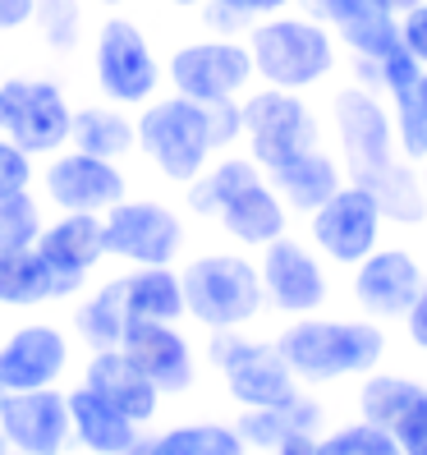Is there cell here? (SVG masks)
Returning a JSON list of instances; mask_svg holds the SVG:
<instances>
[{
    "label": "cell",
    "instance_id": "1",
    "mask_svg": "<svg viewBox=\"0 0 427 455\" xmlns=\"http://www.w3.org/2000/svg\"><path fill=\"white\" fill-rule=\"evenodd\" d=\"M276 350L308 391H327L340 382H359L372 368L391 363L395 340L391 327L372 323L363 313H312L281 323Z\"/></svg>",
    "mask_w": 427,
    "mask_h": 455
},
{
    "label": "cell",
    "instance_id": "2",
    "mask_svg": "<svg viewBox=\"0 0 427 455\" xmlns=\"http://www.w3.org/2000/svg\"><path fill=\"white\" fill-rule=\"evenodd\" d=\"M184 308L189 323L202 331H239L257 327L266 317V294L257 253L249 249H202L179 262Z\"/></svg>",
    "mask_w": 427,
    "mask_h": 455
},
{
    "label": "cell",
    "instance_id": "3",
    "mask_svg": "<svg viewBox=\"0 0 427 455\" xmlns=\"http://www.w3.org/2000/svg\"><path fill=\"white\" fill-rule=\"evenodd\" d=\"M202 368L221 378V391L234 410H281L304 391V382L276 350V336H253V327L207 331Z\"/></svg>",
    "mask_w": 427,
    "mask_h": 455
},
{
    "label": "cell",
    "instance_id": "4",
    "mask_svg": "<svg viewBox=\"0 0 427 455\" xmlns=\"http://www.w3.org/2000/svg\"><path fill=\"white\" fill-rule=\"evenodd\" d=\"M249 56L266 88L308 92L336 69V33L312 14H272L249 28Z\"/></svg>",
    "mask_w": 427,
    "mask_h": 455
},
{
    "label": "cell",
    "instance_id": "5",
    "mask_svg": "<svg viewBox=\"0 0 427 455\" xmlns=\"http://www.w3.org/2000/svg\"><path fill=\"white\" fill-rule=\"evenodd\" d=\"M138 152L156 171V180L175 184V189H189L211 166V156H217L207 106L179 97V92L152 97L147 106H138Z\"/></svg>",
    "mask_w": 427,
    "mask_h": 455
},
{
    "label": "cell",
    "instance_id": "6",
    "mask_svg": "<svg viewBox=\"0 0 427 455\" xmlns=\"http://www.w3.org/2000/svg\"><path fill=\"white\" fill-rule=\"evenodd\" d=\"M331 129H336L344 175L368 184V189H377L391 171L405 166V152L395 143L391 106L368 84H350L331 97Z\"/></svg>",
    "mask_w": 427,
    "mask_h": 455
},
{
    "label": "cell",
    "instance_id": "7",
    "mask_svg": "<svg viewBox=\"0 0 427 455\" xmlns=\"http://www.w3.org/2000/svg\"><path fill=\"white\" fill-rule=\"evenodd\" d=\"M92 84L101 101H115L124 111H138L162 92L166 65L156 60L152 37L129 14H106L92 28Z\"/></svg>",
    "mask_w": 427,
    "mask_h": 455
},
{
    "label": "cell",
    "instance_id": "8",
    "mask_svg": "<svg viewBox=\"0 0 427 455\" xmlns=\"http://www.w3.org/2000/svg\"><path fill=\"white\" fill-rule=\"evenodd\" d=\"M257 272H262V294L266 313H276L281 323L289 317H312L331 313L336 304V267L308 244V235H281L266 249H257Z\"/></svg>",
    "mask_w": 427,
    "mask_h": 455
},
{
    "label": "cell",
    "instance_id": "9",
    "mask_svg": "<svg viewBox=\"0 0 427 455\" xmlns=\"http://www.w3.org/2000/svg\"><path fill=\"white\" fill-rule=\"evenodd\" d=\"M106 258L124 267H179L189 258V221L166 198L129 194L101 217Z\"/></svg>",
    "mask_w": 427,
    "mask_h": 455
},
{
    "label": "cell",
    "instance_id": "10",
    "mask_svg": "<svg viewBox=\"0 0 427 455\" xmlns=\"http://www.w3.org/2000/svg\"><path fill=\"white\" fill-rule=\"evenodd\" d=\"M74 101L46 74H5L0 78V133L33 156H56L69 148Z\"/></svg>",
    "mask_w": 427,
    "mask_h": 455
},
{
    "label": "cell",
    "instance_id": "11",
    "mask_svg": "<svg viewBox=\"0 0 427 455\" xmlns=\"http://www.w3.org/2000/svg\"><path fill=\"white\" fill-rule=\"evenodd\" d=\"M304 230H308V244L322 253L336 272H350V267H359L382 244L386 212H382L377 194H372L368 184L344 180L312 217H304Z\"/></svg>",
    "mask_w": 427,
    "mask_h": 455
},
{
    "label": "cell",
    "instance_id": "12",
    "mask_svg": "<svg viewBox=\"0 0 427 455\" xmlns=\"http://www.w3.org/2000/svg\"><path fill=\"white\" fill-rule=\"evenodd\" d=\"M253 56H249V42L244 37H194L170 51L166 60V84L170 92L202 101V106H217V101H239L253 88Z\"/></svg>",
    "mask_w": 427,
    "mask_h": 455
},
{
    "label": "cell",
    "instance_id": "13",
    "mask_svg": "<svg viewBox=\"0 0 427 455\" xmlns=\"http://www.w3.org/2000/svg\"><path fill=\"white\" fill-rule=\"evenodd\" d=\"M239 111H244V152L262 171H272L289 156H299L308 148L322 143L317 133V116L312 106L299 92H285V88H249L239 97Z\"/></svg>",
    "mask_w": 427,
    "mask_h": 455
},
{
    "label": "cell",
    "instance_id": "14",
    "mask_svg": "<svg viewBox=\"0 0 427 455\" xmlns=\"http://www.w3.org/2000/svg\"><path fill=\"white\" fill-rule=\"evenodd\" d=\"M423 281H427V262L409 244H377L359 267H350L344 299H350L354 313L372 317V323L399 327V317L409 313Z\"/></svg>",
    "mask_w": 427,
    "mask_h": 455
},
{
    "label": "cell",
    "instance_id": "15",
    "mask_svg": "<svg viewBox=\"0 0 427 455\" xmlns=\"http://www.w3.org/2000/svg\"><path fill=\"white\" fill-rule=\"evenodd\" d=\"M37 189L51 212H97V217H106L120 198H129V171L124 162L60 148L37 171Z\"/></svg>",
    "mask_w": 427,
    "mask_h": 455
},
{
    "label": "cell",
    "instance_id": "16",
    "mask_svg": "<svg viewBox=\"0 0 427 455\" xmlns=\"http://www.w3.org/2000/svg\"><path fill=\"white\" fill-rule=\"evenodd\" d=\"M74 368V331L51 323V317H33L5 331L0 340V382L10 391H42L60 387Z\"/></svg>",
    "mask_w": 427,
    "mask_h": 455
},
{
    "label": "cell",
    "instance_id": "17",
    "mask_svg": "<svg viewBox=\"0 0 427 455\" xmlns=\"http://www.w3.org/2000/svg\"><path fill=\"white\" fill-rule=\"evenodd\" d=\"M120 350L162 387L166 400L189 395L202 378V355H198L194 336L184 331V323H143V317H129Z\"/></svg>",
    "mask_w": 427,
    "mask_h": 455
},
{
    "label": "cell",
    "instance_id": "18",
    "mask_svg": "<svg viewBox=\"0 0 427 455\" xmlns=\"http://www.w3.org/2000/svg\"><path fill=\"white\" fill-rule=\"evenodd\" d=\"M0 433L10 437L19 455H69L74 451L69 395L60 387L10 391L5 405H0Z\"/></svg>",
    "mask_w": 427,
    "mask_h": 455
},
{
    "label": "cell",
    "instance_id": "19",
    "mask_svg": "<svg viewBox=\"0 0 427 455\" xmlns=\"http://www.w3.org/2000/svg\"><path fill=\"white\" fill-rule=\"evenodd\" d=\"M37 253L65 281L69 304H74L92 285L97 267L106 262V226L97 212H56V217H46L37 235Z\"/></svg>",
    "mask_w": 427,
    "mask_h": 455
},
{
    "label": "cell",
    "instance_id": "20",
    "mask_svg": "<svg viewBox=\"0 0 427 455\" xmlns=\"http://www.w3.org/2000/svg\"><path fill=\"white\" fill-rule=\"evenodd\" d=\"M78 382L106 395L115 410H124L138 427H156L166 414V395L147 372L133 363L124 350H88V363L78 372Z\"/></svg>",
    "mask_w": 427,
    "mask_h": 455
},
{
    "label": "cell",
    "instance_id": "21",
    "mask_svg": "<svg viewBox=\"0 0 427 455\" xmlns=\"http://www.w3.org/2000/svg\"><path fill=\"white\" fill-rule=\"evenodd\" d=\"M211 226H217L234 249L257 253V249L272 244V239H281V235L295 230V212H289L285 198L272 189V180L257 175V180H249L239 194H230V198L221 203V212H217V221H211Z\"/></svg>",
    "mask_w": 427,
    "mask_h": 455
},
{
    "label": "cell",
    "instance_id": "22",
    "mask_svg": "<svg viewBox=\"0 0 427 455\" xmlns=\"http://www.w3.org/2000/svg\"><path fill=\"white\" fill-rule=\"evenodd\" d=\"M69 395V423H74V451L83 455H133L147 427H138L124 410H115L106 395L78 382Z\"/></svg>",
    "mask_w": 427,
    "mask_h": 455
},
{
    "label": "cell",
    "instance_id": "23",
    "mask_svg": "<svg viewBox=\"0 0 427 455\" xmlns=\"http://www.w3.org/2000/svg\"><path fill=\"white\" fill-rule=\"evenodd\" d=\"M266 180H272V189L285 198V207L295 212V217H312V212L322 207L350 175H344L340 156H331L322 143H317V148H308L299 156H289V162L272 166Z\"/></svg>",
    "mask_w": 427,
    "mask_h": 455
},
{
    "label": "cell",
    "instance_id": "24",
    "mask_svg": "<svg viewBox=\"0 0 427 455\" xmlns=\"http://www.w3.org/2000/svg\"><path fill=\"white\" fill-rule=\"evenodd\" d=\"M133 455H253L234 419H179L143 433Z\"/></svg>",
    "mask_w": 427,
    "mask_h": 455
},
{
    "label": "cell",
    "instance_id": "25",
    "mask_svg": "<svg viewBox=\"0 0 427 455\" xmlns=\"http://www.w3.org/2000/svg\"><path fill=\"white\" fill-rule=\"evenodd\" d=\"M46 304H69V290L37 253V244L0 249V308H46Z\"/></svg>",
    "mask_w": 427,
    "mask_h": 455
},
{
    "label": "cell",
    "instance_id": "26",
    "mask_svg": "<svg viewBox=\"0 0 427 455\" xmlns=\"http://www.w3.org/2000/svg\"><path fill=\"white\" fill-rule=\"evenodd\" d=\"M69 148L106 156V162H129L138 152V116H129L115 101H88L74 106Z\"/></svg>",
    "mask_w": 427,
    "mask_h": 455
},
{
    "label": "cell",
    "instance_id": "27",
    "mask_svg": "<svg viewBox=\"0 0 427 455\" xmlns=\"http://www.w3.org/2000/svg\"><path fill=\"white\" fill-rule=\"evenodd\" d=\"M129 327V308H124V276L115 272L111 281H97L74 299L69 331L83 350H120Z\"/></svg>",
    "mask_w": 427,
    "mask_h": 455
},
{
    "label": "cell",
    "instance_id": "28",
    "mask_svg": "<svg viewBox=\"0 0 427 455\" xmlns=\"http://www.w3.org/2000/svg\"><path fill=\"white\" fill-rule=\"evenodd\" d=\"M124 308L143 323H189L179 267H124Z\"/></svg>",
    "mask_w": 427,
    "mask_h": 455
},
{
    "label": "cell",
    "instance_id": "29",
    "mask_svg": "<svg viewBox=\"0 0 427 455\" xmlns=\"http://www.w3.org/2000/svg\"><path fill=\"white\" fill-rule=\"evenodd\" d=\"M423 391H427V378H418L409 368L382 363V368H372L368 378L354 382V414L377 423V427H395V419L405 414Z\"/></svg>",
    "mask_w": 427,
    "mask_h": 455
},
{
    "label": "cell",
    "instance_id": "30",
    "mask_svg": "<svg viewBox=\"0 0 427 455\" xmlns=\"http://www.w3.org/2000/svg\"><path fill=\"white\" fill-rule=\"evenodd\" d=\"M266 175L249 152H221V156H211V166L184 189V207H189V217L198 221H217V212L230 194H239L249 180Z\"/></svg>",
    "mask_w": 427,
    "mask_h": 455
},
{
    "label": "cell",
    "instance_id": "31",
    "mask_svg": "<svg viewBox=\"0 0 427 455\" xmlns=\"http://www.w3.org/2000/svg\"><path fill=\"white\" fill-rule=\"evenodd\" d=\"M317 455H399L391 427H377L368 419H331L317 433Z\"/></svg>",
    "mask_w": 427,
    "mask_h": 455
},
{
    "label": "cell",
    "instance_id": "32",
    "mask_svg": "<svg viewBox=\"0 0 427 455\" xmlns=\"http://www.w3.org/2000/svg\"><path fill=\"white\" fill-rule=\"evenodd\" d=\"M336 37L354 51L359 60H382L391 46H399V19L386 10H363L359 19H350L344 28H336Z\"/></svg>",
    "mask_w": 427,
    "mask_h": 455
},
{
    "label": "cell",
    "instance_id": "33",
    "mask_svg": "<svg viewBox=\"0 0 427 455\" xmlns=\"http://www.w3.org/2000/svg\"><path fill=\"white\" fill-rule=\"evenodd\" d=\"M46 226V203L23 189L0 198V249H23V244H37V235Z\"/></svg>",
    "mask_w": 427,
    "mask_h": 455
},
{
    "label": "cell",
    "instance_id": "34",
    "mask_svg": "<svg viewBox=\"0 0 427 455\" xmlns=\"http://www.w3.org/2000/svg\"><path fill=\"white\" fill-rule=\"evenodd\" d=\"M37 33L51 51H74L83 37V10L78 0H37Z\"/></svg>",
    "mask_w": 427,
    "mask_h": 455
},
{
    "label": "cell",
    "instance_id": "35",
    "mask_svg": "<svg viewBox=\"0 0 427 455\" xmlns=\"http://www.w3.org/2000/svg\"><path fill=\"white\" fill-rule=\"evenodd\" d=\"M37 184V156L23 152L19 143H10L5 133H0V198L10 194H23Z\"/></svg>",
    "mask_w": 427,
    "mask_h": 455
},
{
    "label": "cell",
    "instance_id": "36",
    "mask_svg": "<svg viewBox=\"0 0 427 455\" xmlns=\"http://www.w3.org/2000/svg\"><path fill=\"white\" fill-rule=\"evenodd\" d=\"M391 437L399 446V455H427V391L414 400V405L395 419Z\"/></svg>",
    "mask_w": 427,
    "mask_h": 455
},
{
    "label": "cell",
    "instance_id": "37",
    "mask_svg": "<svg viewBox=\"0 0 427 455\" xmlns=\"http://www.w3.org/2000/svg\"><path fill=\"white\" fill-rule=\"evenodd\" d=\"M399 340H405V350H409L414 359H427V281H423V290L414 294L409 313L399 317Z\"/></svg>",
    "mask_w": 427,
    "mask_h": 455
},
{
    "label": "cell",
    "instance_id": "38",
    "mask_svg": "<svg viewBox=\"0 0 427 455\" xmlns=\"http://www.w3.org/2000/svg\"><path fill=\"white\" fill-rule=\"evenodd\" d=\"M399 46H405L409 56L427 69V0L399 14Z\"/></svg>",
    "mask_w": 427,
    "mask_h": 455
},
{
    "label": "cell",
    "instance_id": "39",
    "mask_svg": "<svg viewBox=\"0 0 427 455\" xmlns=\"http://www.w3.org/2000/svg\"><path fill=\"white\" fill-rule=\"evenodd\" d=\"M308 10H312V19H322L327 28L336 33L350 19H359L363 10H372V0H308Z\"/></svg>",
    "mask_w": 427,
    "mask_h": 455
},
{
    "label": "cell",
    "instance_id": "40",
    "mask_svg": "<svg viewBox=\"0 0 427 455\" xmlns=\"http://www.w3.org/2000/svg\"><path fill=\"white\" fill-rule=\"evenodd\" d=\"M37 23V0H0V37H14Z\"/></svg>",
    "mask_w": 427,
    "mask_h": 455
},
{
    "label": "cell",
    "instance_id": "41",
    "mask_svg": "<svg viewBox=\"0 0 427 455\" xmlns=\"http://www.w3.org/2000/svg\"><path fill=\"white\" fill-rule=\"evenodd\" d=\"M225 5H234L239 14H244L249 23H257V19H272V14H285L295 0H225Z\"/></svg>",
    "mask_w": 427,
    "mask_h": 455
},
{
    "label": "cell",
    "instance_id": "42",
    "mask_svg": "<svg viewBox=\"0 0 427 455\" xmlns=\"http://www.w3.org/2000/svg\"><path fill=\"white\" fill-rule=\"evenodd\" d=\"M266 455H317V437L312 433H289L285 442H276Z\"/></svg>",
    "mask_w": 427,
    "mask_h": 455
},
{
    "label": "cell",
    "instance_id": "43",
    "mask_svg": "<svg viewBox=\"0 0 427 455\" xmlns=\"http://www.w3.org/2000/svg\"><path fill=\"white\" fill-rule=\"evenodd\" d=\"M372 5H377V10H386V14H405V10H414V5H423V0H372Z\"/></svg>",
    "mask_w": 427,
    "mask_h": 455
},
{
    "label": "cell",
    "instance_id": "44",
    "mask_svg": "<svg viewBox=\"0 0 427 455\" xmlns=\"http://www.w3.org/2000/svg\"><path fill=\"white\" fill-rule=\"evenodd\" d=\"M166 5H175V10H202L207 0H166Z\"/></svg>",
    "mask_w": 427,
    "mask_h": 455
},
{
    "label": "cell",
    "instance_id": "45",
    "mask_svg": "<svg viewBox=\"0 0 427 455\" xmlns=\"http://www.w3.org/2000/svg\"><path fill=\"white\" fill-rule=\"evenodd\" d=\"M92 5H101V10H120V5H129V0H92Z\"/></svg>",
    "mask_w": 427,
    "mask_h": 455
},
{
    "label": "cell",
    "instance_id": "46",
    "mask_svg": "<svg viewBox=\"0 0 427 455\" xmlns=\"http://www.w3.org/2000/svg\"><path fill=\"white\" fill-rule=\"evenodd\" d=\"M418 101H423V111H427V69H423V84H418Z\"/></svg>",
    "mask_w": 427,
    "mask_h": 455
},
{
    "label": "cell",
    "instance_id": "47",
    "mask_svg": "<svg viewBox=\"0 0 427 455\" xmlns=\"http://www.w3.org/2000/svg\"><path fill=\"white\" fill-rule=\"evenodd\" d=\"M10 451H14V446H10V437H5V433H0V455H10Z\"/></svg>",
    "mask_w": 427,
    "mask_h": 455
},
{
    "label": "cell",
    "instance_id": "48",
    "mask_svg": "<svg viewBox=\"0 0 427 455\" xmlns=\"http://www.w3.org/2000/svg\"><path fill=\"white\" fill-rule=\"evenodd\" d=\"M418 175H423V198H427V162L418 166Z\"/></svg>",
    "mask_w": 427,
    "mask_h": 455
},
{
    "label": "cell",
    "instance_id": "49",
    "mask_svg": "<svg viewBox=\"0 0 427 455\" xmlns=\"http://www.w3.org/2000/svg\"><path fill=\"white\" fill-rule=\"evenodd\" d=\"M5 395H10V387H5V382H0V405H5Z\"/></svg>",
    "mask_w": 427,
    "mask_h": 455
},
{
    "label": "cell",
    "instance_id": "50",
    "mask_svg": "<svg viewBox=\"0 0 427 455\" xmlns=\"http://www.w3.org/2000/svg\"><path fill=\"white\" fill-rule=\"evenodd\" d=\"M10 455H19V451H10Z\"/></svg>",
    "mask_w": 427,
    "mask_h": 455
}]
</instances>
